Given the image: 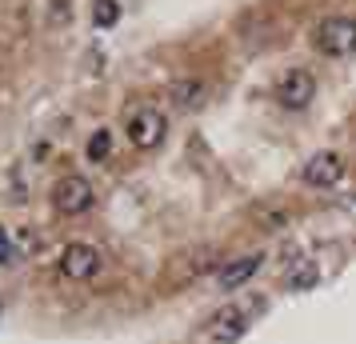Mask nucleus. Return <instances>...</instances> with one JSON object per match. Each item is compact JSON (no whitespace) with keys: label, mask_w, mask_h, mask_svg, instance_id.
Wrapping results in <instances>:
<instances>
[{"label":"nucleus","mask_w":356,"mask_h":344,"mask_svg":"<svg viewBox=\"0 0 356 344\" xmlns=\"http://www.w3.org/2000/svg\"><path fill=\"white\" fill-rule=\"evenodd\" d=\"M248 325H252V309L248 304H228L204 325L200 344H236L248 332Z\"/></svg>","instance_id":"1"},{"label":"nucleus","mask_w":356,"mask_h":344,"mask_svg":"<svg viewBox=\"0 0 356 344\" xmlns=\"http://www.w3.org/2000/svg\"><path fill=\"white\" fill-rule=\"evenodd\" d=\"M312 44H316L324 56H348V52H356V20L353 17L321 20L316 33H312Z\"/></svg>","instance_id":"2"},{"label":"nucleus","mask_w":356,"mask_h":344,"mask_svg":"<svg viewBox=\"0 0 356 344\" xmlns=\"http://www.w3.org/2000/svg\"><path fill=\"white\" fill-rule=\"evenodd\" d=\"M52 204H56V213H65V216H81L97 204V193H92V184L84 177H60L52 184Z\"/></svg>","instance_id":"3"},{"label":"nucleus","mask_w":356,"mask_h":344,"mask_svg":"<svg viewBox=\"0 0 356 344\" xmlns=\"http://www.w3.org/2000/svg\"><path fill=\"white\" fill-rule=\"evenodd\" d=\"M124 132H129V140L136 148H156L164 140V132H168V116H164L161 108H136V113L129 116Z\"/></svg>","instance_id":"4"},{"label":"nucleus","mask_w":356,"mask_h":344,"mask_svg":"<svg viewBox=\"0 0 356 344\" xmlns=\"http://www.w3.org/2000/svg\"><path fill=\"white\" fill-rule=\"evenodd\" d=\"M100 268H104L100 248L84 245V240H72V245H65V252H60V272H65L68 280H92Z\"/></svg>","instance_id":"5"},{"label":"nucleus","mask_w":356,"mask_h":344,"mask_svg":"<svg viewBox=\"0 0 356 344\" xmlns=\"http://www.w3.org/2000/svg\"><path fill=\"white\" fill-rule=\"evenodd\" d=\"M316 97V81L308 68H289L280 81H276V100L284 108H308V100Z\"/></svg>","instance_id":"6"},{"label":"nucleus","mask_w":356,"mask_h":344,"mask_svg":"<svg viewBox=\"0 0 356 344\" xmlns=\"http://www.w3.org/2000/svg\"><path fill=\"white\" fill-rule=\"evenodd\" d=\"M300 177H305V184H312V188H332V184L344 177V161H340L337 152H316V156H308L305 168H300Z\"/></svg>","instance_id":"7"},{"label":"nucleus","mask_w":356,"mask_h":344,"mask_svg":"<svg viewBox=\"0 0 356 344\" xmlns=\"http://www.w3.org/2000/svg\"><path fill=\"white\" fill-rule=\"evenodd\" d=\"M260 264H264V256H260V252H244V256H236V261H228L225 268L216 272L220 293H236V288H244V284L260 272Z\"/></svg>","instance_id":"8"},{"label":"nucleus","mask_w":356,"mask_h":344,"mask_svg":"<svg viewBox=\"0 0 356 344\" xmlns=\"http://www.w3.org/2000/svg\"><path fill=\"white\" fill-rule=\"evenodd\" d=\"M316 280H321L316 261H292L289 272H284V288L289 293H308V288H316Z\"/></svg>","instance_id":"9"},{"label":"nucleus","mask_w":356,"mask_h":344,"mask_svg":"<svg viewBox=\"0 0 356 344\" xmlns=\"http://www.w3.org/2000/svg\"><path fill=\"white\" fill-rule=\"evenodd\" d=\"M168 97L177 100L180 108H196V104L204 100V84L200 81H177L172 88H168Z\"/></svg>","instance_id":"10"},{"label":"nucleus","mask_w":356,"mask_h":344,"mask_svg":"<svg viewBox=\"0 0 356 344\" xmlns=\"http://www.w3.org/2000/svg\"><path fill=\"white\" fill-rule=\"evenodd\" d=\"M116 17H120V4L116 0H92V20H97L100 28H113Z\"/></svg>","instance_id":"11"},{"label":"nucleus","mask_w":356,"mask_h":344,"mask_svg":"<svg viewBox=\"0 0 356 344\" xmlns=\"http://www.w3.org/2000/svg\"><path fill=\"white\" fill-rule=\"evenodd\" d=\"M108 152H113V132H108V129H100L97 136L88 140V161H104Z\"/></svg>","instance_id":"12"},{"label":"nucleus","mask_w":356,"mask_h":344,"mask_svg":"<svg viewBox=\"0 0 356 344\" xmlns=\"http://www.w3.org/2000/svg\"><path fill=\"white\" fill-rule=\"evenodd\" d=\"M13 261V236H8V229H0V264Z\"/></svg>","instance_id":"13"}]
</instances>
